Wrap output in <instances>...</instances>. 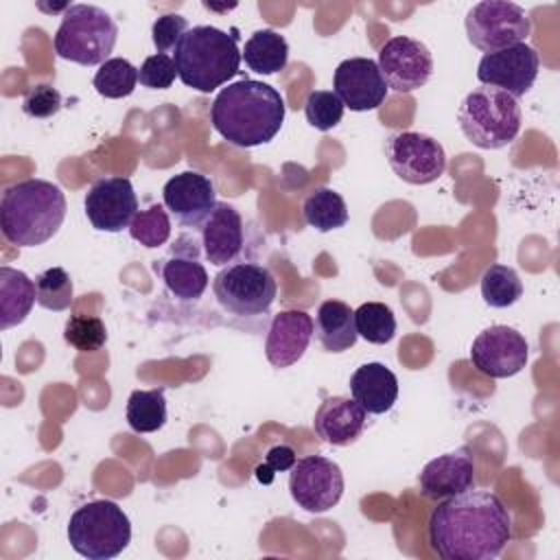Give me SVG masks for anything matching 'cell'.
Returning <instances> with one entry per match:
<instances>
[{"label": "cell", "mask_w": 560, "mask_h": 560, "mask_svg": "<svg viewBox=\"0 0 560 560\" xmlns=\"http://www.w3.org/2000/svg\"><path fill=\"white\" fill-rule=\"evenodd\" d=\"M540 70V57L529 44H514L494 52H486L477 66L481 85L503 90L512 98L525 96Z\"/></svg>", "instance_id": "7c38bea8"}, {"label": "cell", "mask_w": 560, "mask_h": 560, "mask_svg": "<svg viewBox=\"0 0 560 560\" xmlns=\"http://www.w3.org/2000/svg\"><path fill=\"white\" fill-rule=\"evenodd\" d=\"M523 295L518 273L508 265H490L481 276V298L492 308H508Z\"/></svg>", "instance_id": "f1b7e54d"}, {"label": "cell", "mask_w": 560, "mask_h": 560, "mask_svg": "<svg viewBox=\"0 0 560 560\" xmlns=\"http://www.w3.org/2000/svg\"><path fill=\"white\" fill-rule=\"evenodd\" d=\"M289 492L302 510L324 514L341 501L343 472L337 462L324 455H306L289 472Z\"/></svg>", "instance_id": "8fae6325"}, {"label": "cell", "mask_w": 560, "mask_h": 560, "mask_svg": "<svg viewBox=\"0 0 560 560\" xmlns=\"http://www.w3.org/2000/svg\"><path fill=\"white\" fill-rule=\"evenodd\" d=\"M378 70L394 92L420 90L433 74L429 48L413 37L394 35L378 50Z\"/></svg>", "instance_id": "5bb4252c"}, {"label": "cell", "mask_w": 560, "mask_h": 560, "mask_svg": "<svg viewBox=\"0 0 560 560\" xmlns=\"http://www.w3.org/2000/svg\"><path fill=\"white\" fill-rule=\"evenodd\" d=\"M127 422L136 433H153L166 424L164 387L133 389L125 409Z\"/></svg>", "instance_id": "83f0119b"}, {"label": "cell", "mask_w": 560, "mask_h": 560, "mask_svg": "<svg viewBox=\"0 0 560 560\" xmlns=\"http://www.w3.org/2000/svg\"><path fill=\"white\" fill-rule=\"evenodd\" d=\"M315 332V322L306 311L289 308L273 315L265 339V354L273 368L298 363Z\"/></svg>", "instance_id": "d6986e66"}, {"label": "cell", "mask_w": 560, "mask_h": 560, "mask_svg": "<svg viewBox=\"0 0 560 560\" xmlns=\"http://www.w3.org/2000/svg\"><path fill=\"white\" fill-rule=\"evenodd\" d=\"M529 31L532 24L527 13L514 2L483 0L472 4L466 13L468 42L483 52L523 44Z\"/></svg>", "instance_id": "9c48e42d"}, {"label": "cell", "mask_w": 560, "mask_h": 560, "mask_svg": "<svg viewBox=\"0 0 560 560\" xmlns=\"http://www.w3.org/2000/svg\"><path fill=\"white\" fill-rule=\"evenodd\" d=\"M201 230L203 256L210 265L228 267L234 262L245 245V230L238 210L225 201H217L212 214L206 219Z\"/></svg>", "instance_id": "ffe728a7"}, {"label": "cell", "mask_w": 560, "mask_h": 560, "mask_svg": "<svg viewBox=\"0 0 560 560\" xmlns=\"http://www.w3.org/2000/svg\"><path fill=\"white\" fill-rule=\"evenodd\" d=\"M63 339L79 352H96L107 343V328L96 315H70L63 326Z\"/></svg>", "instance_id": "836d02e7"}, {"label": "cell", "mask_w": 560, "mask_h": 560, "mask_svg": "<svg viewBox=\"0 0 560 560\" xmlns=\"http://www.w3.org/2000/svg\"><path fill=\"white\" fill-rule=\"evenodd\" d=\"M66 208V195L57 184L37 177L18 182L2 192V236L18 247H37L59 232Z\"/></svg>", "instance_id": "3957f363"}, {"label": "cell", "mask_w": 560, "mask_h": 560, "mask_svg": "<svg viewBox=\"0 0 560 560\" xmlns=\"http://www.w3.org/2000/svg\"><path fill=\"white\" fill-rule=\"evenodd\" d=\"M350 394L368 413H385L398 398L396 374L378 361L363 363L350 376Z\"/></svg>", "instance_id": "603a6c76"}, {"label": "cell", "mask_w": 560, "mask_h": 560, "mask_svg": "<svg viewBox=\"0 0 560 560\" xmlns=\"http://www.w3.org/2000/svg\"><path fill=\"white\" fill-rule=\"evenodd\" d=\"M217 302L232 315H265L278 293L273 273L256 262H232L212 280Z\"/></svg>", "instance_id": "ba28073f"}, {"label": "cell", "mask_w": 560, "mask_h": 560, "mask_svg": "<svg viewBox=\"0 0 560 560\" xmlns=\"http://www.w3.org/2000/svg\"><path fill=\"white\" fill-rule=\"evenodd\" d=\"M457 120L475 147L501 149L518 136L523 114L518 101L503 90L477 85L464 96Z\"/></svg>", "instance_id": "5b68a950"}, {"label": "cell", "mask_w": 560, "mask_h": 560, "mask_svg": "<svg viewBox=\"0 0 560 560\" xmlns=\"http://www.w3.org/2000/svg\"><path fill=\"white\" fill-rule=\"evenodd\" d=\"M284 98L276 88L241 79L223 88L210 107L212 127L234 147L252 149L276 138L284 122Z\"/></svg>", "instance_id": "7a4b0ae2"}, {"label": "cell", "mask_w": 560, "mask_h": 560, "mask_svg": "<svg viewBox=\"0 0 560 560\" xmlns=\"http://www.w3.org/2000/svg\"><path fill=\"white\" fill-rule=\"evenodd\" d=\"M357 335L368 343H389L396 335V317L394 311L383 302H365L354 311Z\"/></svg>", "instance_id": "f546056e"}, {"label": "cell", "mask_w": 560, "mask_h": 560, "mask_svg": "<svg viewBox=\"0 0 560 560\" xmlns=\"http://www.w3.org/2000/svg\"><path fill=\"white\" fill-rule=\"evenodd\" d=\"M162 199L175 221L188 230L201 228L217 206L214 184L197 171L173 175L162 188Z\"/></svg>", "instance_id": "2e32d148"}, {"label": "cell", "mask_w": 560, "mask_h": 560, "mask_svg": "<svg viewBox=\"0 0 560 560\" xmlns=\"http://www.w3.org/2000/svg\"><path fill=\"white\" fill-rule=\"evenodd\" d=\"M298 462V455L295 451L289 446V444H276L267 451L265 455V462L260 466H256V479L260 483H271L276 472H282V470H291L293 464Z\"/></svg>", "instance_id": "f35d334b"}, {"label": "cell", "mask_w": 560, "mask_h": 560, "mask_svg": "<svg viewBox=\"0 0 560 560\" xmlns=\"http://www.w3.org/2000/svg\"><path fill=\"white\" fill-rule=\"evenodd\" d=\"M173 61L177 77L186 88L208 94L238 72L243 57L236 35L217 26H192L179 39Z\"/></svg>", "instance_id": "277c9868"}, {"label": "cell", "mask_w": 560, "mask_h": 560, "mask_svg": "<svg viewBox=\"0 0 560 560\" xmlns=\"http://www.w3.org/2000/svg\"><path fill=\"white\" fill-rule=\"evenodd\" d=\"M92 83L101 96L122 98L136 90L138 68L125 57H112L103 66H98Z\"/></svg>", "instance_id": "4dcf8cb0"}, {"label": "cell", "mask_w": 560, "mask_h": 560, "mask_svg": "<svg viewBox=\"0 0 560 560\" xmlns=\"http://www.w3.org/2000/svg\"><path fill=\"white\" fill-rule=\"evenodd\" d=\"M37 302L35 282L20 269L0 267V328L7 330L26 319Z\"/></svg>", "instance_id": "d4e9b609"}, {"label": "cell", "mask_w": 560, "mask_h": 560, "mask_svg": "<svg viewBox=\"0 0 560 560\" xmlns=\"http://www.w3.org/2000/svg\"><path fill=\"white\" fill-rule=\"evenodd\" d=\"M427 538L442 560H492L512 538V516L499 494L468 488L438 503Z\"/></svg>", "instance_id": "6da1fadb"}, {"label": "cell", "mask_w": 560, "mask_h": 560, "mask_svg": "<svg viewBox=\"0 0 560 560\" xmlns=\"http://www.w3.org/2000/svg\"><path fill=\"white\" fill-rule=\"evenodd\" d=\"M304 221L317 232H330L348 223V206L332 188H315L302 203Z\"/></svg>", "instance_id": "4316f807"}, {"label": "cell", "mask_w": 560, "mask_h": 560, "mask_svg": "<svg viewBox=\"0 0 560 560\" xmlns=\"http://www.w3.org/2000/svg\"><path fill=\"white\" fill-rule=\"evenodd\" d=\"M61 109V94L48 83H37L26 90L22 98V112L31 118H50Z\"/></svg>", "instance_id": "8d00e7d4"}, {"label": "cell", "mask_w": 560, "mask_h": 560, "mask_svg": "<svg viewBox=\"0 0 560 560\" xmlns=\"http://www.w3.org/2000/svg\"><path fill=\"white\" fill-rule=\"evenodd\" d=\"M385 158L392 171L407 184L424 186L446 171L444 147L420 131H398L385 140Z\"/></svg>", "instance_id": "30bf717a"}, {"label": "cell", "mask_w": 560, "mask_h": 560, "mask_svg": "<svg viewBox=\"0 0 560 560\" xmlns=\"http://www.w3.org/2000/svg\"><path fill=\"white\" fill-rule=\"evenodd\" d=\"M368 424V411L348 396H330L322 400L313 418L315 435L332 446H348L357 442Z\"/></svg>", "instance_id": "44dd1931"}, {"label": "cell", "mask_w": 560, "mask_h": 560, "mask_svg": "<svg viewBox=\"0 0 560 560\" xmlns=\"http://www.w3.org/2000/svg\"><path fill=\"white\" fill-rule=\"evenodd\" d=\"M118 39L114 18L96 4H70L55 33V52L81 66H103Z\"/></svg>", "instance_id": "8992f818"}, {"label": "cell", "mask_w": 560, "mask_h": 560, "mask_svg": "<svg viewBox=\"0 0 560 560\" xmlns=\"http://www.w3.org/2000/svg\"><path fill=\"white\" fill-rule=\"evenodd\" d=\"M186 31H188V22H186L184 15L164 13L151 26L153 46L158 48V52H164V55H168L171 50L175 52V48H177V44H179V39L184 37Z\"/></svg>", "instance_id": "74e56055"}, {"label": "cell", "mask_w": 560, "mask_h": 560, "mask_svg": "<svg viewBox=\"0 0 560 560\" xmlns=\"http://www.w3.org/2000/svg\"><path fill=\"white\" fill-rule=\"evenodd\" d=\"M155 271L160 273L168 293L184 302L199 300L208 289V271L197 258L195 243L186 247L175 245L173 252L160 260V265L155 262Z\"/></svg>", "instance_id": "7402d4cb"}, {"label": "cell", "mask_w": 560, "mask_h": 560, "mask_svg": "<svg viewBox=\"0 0 560 560\" xmlns=\"http://www.w3.org/2000/svg\"><path fill=\"white\" fill-rule=\"evenodd\" d=\"M315 337L326 352L350 350L359 339L354 311L341 300L322 302L315 317Z\"/></svg>", "instance_id": "cb8c5ba5"}, {"label": "cell", "mask_w": 560, "mask_h": 560, "mask_svg": "<svg viewBox=\"0 0 560 560\" xmlns=\"http://www.w3.org/2000/svg\"><path fill=\"white\" fill-rule=\"evenodd\" d=\"M332 88L343 107H350L352 112H372L381 107L389 90L378 63L370 57L343 59L335 68Z\"/></svg>", "instance_id": "e0dca14e"}, {"label": "cell", "mask_w": 560, "mask_h": 560, "mask_svg": "<svg viewBox=\"0 0 560 560\" xmlns=\"http://www.w3.org/2000/svg\"><path fill=\"white\" fill-rule=\"evenodd\" d=\"M475 483V457L468 446L442 453L429 464H424L418 475V488L424 499L442 501L446 497L459 494Z\"/></svg>", "instance_id": "ac0fdd59"}, {"label": "cell", "mask_w": 560, "mask_h": 560, "mask_svg": "<svg viewBox=\"0 0 560 560\" xmlns=\"http://www.w3.org/2000/svg\"><path fill=\"white\" fill-rule=\"evenodd\" d=\"M343 103L332 90H313L304 103L306 122L319 131L337 127L343 118Z\"/></svg>", "instance_id": "e575fe53"}, {"label": "cell", "mask_w": 560, "mask_h": 560, "mask_svg": "<svg viewBox=\"0 0 560 560\" xmlns=\"http://www.w3.org/2000/svg\"><path fill=\"white\" fill-rule=\"evenodd\" d=\"M175 77H177L175 61L171 55H164V52L149 55L138 68V81L149 90H166L173 85Z\"/></svg>", "instance_id": "d590c367"}, {"label": "cell", "mask_w": 560, "mask_h": 560, "mask_svg": "<svg viewBox=\"0 0 560 560\" xmlns=\"http://www.w3.org/2000/svg\"><path fill=\"white\" fill-rule=\"evenodd\" d=\"M241 57L252 72L276 74L284 70L289 61V44L273 28H260L249 35L241 50Z\"/></svg>", "instance_id": "484cf974"}, {"label": "cell", "mask_w": 560, "mask_h": 560, "mask_svg": "<svg viewBox=\"0 0 560 560\" xmlns=\"http://www.w3.org/2000/svg\"><path fill=\"white\" fill-rule=\"evenodd\" d=\"M129 234L142 247H160L171 236V219L164 206L153 203L147 210H138L129 225Z\"/></svg>", "instance_id": "d6a6232c"}, {"label": "cell", "mask_w": 560, "mask_h": 560, "mask_svg": "<svg viewBox=\"0 0 560 560\" xmlns=\"http://www.w3.org/2000/svg\"><path fill=\"white\" fill-rule=\"evenodd\" d=\"M129 540V516L109 499H96L77 508L68 521V542L88 560L116 558L127 549Z\"/></svg>", "instance_id": "52a82bcc"}, {"label": "cell", "mask_w": 560, "mask_h": 560, "mask_svg": "<svg viewBox=\"0 0 560 560\" xmlns=\"http://www.w3.org/2000/svg\"><path fill=\"white\" fill-rule=\"evenodd\" d=\"M88 221L101 232H120L138 214V197L127 177L112 175L96 179L83 201Z\"/></svg>", "instance_id": "9a60e30c"}, {"label": "cell", "mask_w": 560, "mask_h": 560, "mask_svg": "<svg viewBox=\"0 0 560 560\" xmlns=\"http://www.w3.org/2000/svg\"><path fill=\"white\" fill-rule=\"evenodd\" d=\"M527 359V339L516 328L503 324L481 330L470 346V363L490 378H510L518 374Z\"/></svg>", "instance_id": "4fadbf2b"}, {"label": "cell", "mask_w": 560, "mask_h": 560, "mask_svg": "<svg viewBox=\"0 0 560 560\" xmlns=\"http://www.w3.org/2000/svg\"><path fill=\"white\" fill-rule=\"evenodd\" d=\"M37 304L48 311H68L74 300L72 278L63 267H48L35 276Z\"/></svg>", "instance_id": "1f68e13d"}]
</instances>
